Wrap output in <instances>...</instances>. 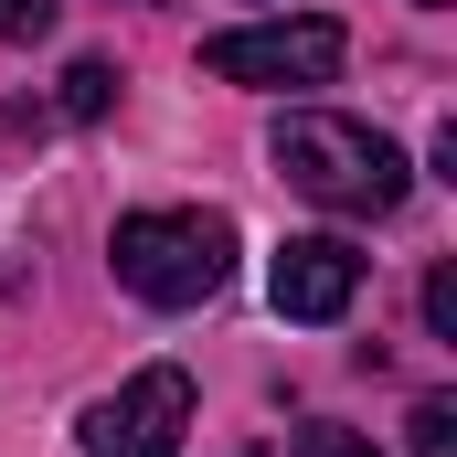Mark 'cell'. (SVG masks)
I'll return each instance as SVG.
<instances>
[{
    "instance_id": "6da1fadb",
    "label": "cell",
    "mask_w": 457,
    "mask_h": 457,
    "mask_svg": "<svg viewBox=\"0 0 457 457\" xmlns=\"http://www.w3.org/2000/svg\"><path fill=\"white\" fill-rule=\"evenodd\" d=\"M277 170H287V192H309L320 213H351V224H383L394 203H404V149L383 138V128H361L341 107H287L277 117Z\"/></svg>"
},
{
    "instance_id": "7a4b0ae2",
    "label": "cell",
    "mask_w": 457,
    "mask_h": 457,
    "mask_svg": "<svg viewBox=\"0 0 457 457\" xmlns=\"http://www.w3.org/2000/svg\"><path fill=\"white\" fill-rule=\"evenodd\" d=\"M107 255H117V287H128V298H149V309H203L234 277V224L213 203H149V213H117Z\"/></svg>"
},
{
    "instance_id": "3957f363",
    "label": "cell",
    "mask_w": 457,
    "mask_h": 457,
    "mask_svg": "<svg viewBox=\"0 0 457 457\" xmlns=\"http://www.w3.org/2000/svg\"><path fill=\"white\" fill-rule=\"evenodd\" d=\"M341 54H351L341 21L298 11V21H245V32H213V43H203V75L287 96V86H330V75H341Z\"/></svg>"
},
{
    "instance_id": "277c9868",
    "label": "cell",
    "mask_w": 457,
    "mask_h": 457,
    "mask_svg": "<svg viewBox=\"0 0 457 457\" xmlns=\"http://www.w3.org/2000/svg\"><path fill=\"white\" fill-rule=\"evenodd\" d=\"M181 436H192V372L181 361H149L86 404V457H181Z\"/></svg>"
},
{
    "instance_id": "5b68a950",
    "label": "cell",
    "mask_w": 457,
    "mask_h": 457,
    "mask_svg": "<svg viewBox=\"0 0 457 457\" xmlns=\"http://www.w3.org/2000/svg\"><path fill=\"white\" fill-rule=\"evenodd\" d=\"M266 298H277V320H298V330L351 320V298H361V245H351V234H287V245L266 255Z\"/></svg>"
},
{
    "instance_id": "8992f818",
    "label": "cell",
    "mask_w": 457,
    "mask_h": 457,
    "mask_svg": "<svg viewBox=\"0 0 457 457\" xmlns=\"http://www.w3.org/2000/svg\"><path fill=\"white\" fill-rule=\"evenodd\" d=\"M117 107V64L107 54H75L64 64V117H107Z\"/></svg>"
},
{
    "instance_id": "52a82bcc",
    "label": "cell",
    "mask_w": 457,
    "mask_h": 457,
    "mask_svg": "<svg viewBox=\"0 0 457 457\" xmlns=\"http://www.w3.org/2000/svg\"><path fill=\"white\" fill-rule=\"evenodd\" d=\"M404 436H415V457H457V394H426L404 415Z\"/></svg>"
},
{
    "instance_id": "ba28073f",
    "label": "cell",
    "mask_w": 457,
    "mask_h": 457,
    "mask_svg": "<svg viewBox=\"0 0 457 457\" xmlns=\"http://www.w3.org/2000/svg\"><path fill=\"white\" fill-rule=\"evenodd\" d=\"M298 457H383V447L351 436V426H298Z\"/></svg>"
},
{
    "instance_id": "9c48e42d",
    "label": "cell",
    "mask_w": 457,
    "mask_h": 457,
    "mask_svg": "<svg viewBox=\"0 0 457 457\" xmlns=\"http://www.w3.org/2000/svg\"><path fill=\"white\" fill-rule=\"evenodd\" d=\"M54 32V0H0V43H43Z\"/></svg>"
},
{
    "instance_id": "30bf717a",
    "label": "cell",
    "mask_w": 457,
    "mask_h": 457,
    "mask_svg": "<svg viewBox=\"0 0 457 457\" xmlns=\"http://www.w3.org/2000/svg\"><path fill=\"white\" fill-rule=\"evenodd\" d=\"M426 330H436V341H457V266H436V277H426Z\"/></svg>"
},
{
    "instance_id": "8fae6325",
    "label": "cell",
    "mask_w": 457,
    "mask_h": 457,
    "mask_svg": "<svg viewBox=\"0 0 457 457\" xmlns=\"http://www.w3.org/2000/svg\"><path fill=\"white\" fill-rule=\"evenodd\" d=\"M415 11H447V0H415Z\"/></svg>"
}]
</instances>
